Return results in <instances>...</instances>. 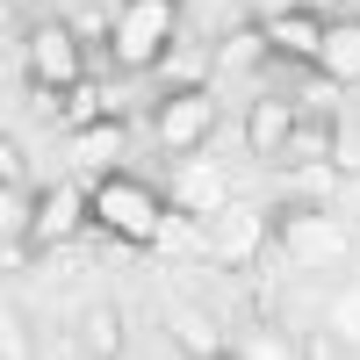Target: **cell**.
<instances>
[{
	"label": "cell",
	"mask_w": 360,
	"mask_h": 360,
	"mask_svg": "<svg viewBox=\"0 0 360 360\" xmlns=\"http://www.w3.org/2000/svg\"><path fill=\"white\" fill-rule=\"evenodd\" d=\"M288 137H295V108H288V101H259V108L245 115V152H252V159L288 152Z\"/></svg>",
	"instance_id": "ba28073f"
},
{
	"label": "cell",
	"mask_w": 360,
	"mask_h": 360,
	"mask_svg": "<svg viewBox=\"0 0 360 360\" xmlns=\"http://www.w3.org/2000/svg\"><path fill=\"white\" fill-rule=\"evenodd\" d=\"M166 339H173V353H202V360H209V353H231L224 332H217L202 310H173V317H166Z\"/></svg>",
	"instance_id": "7c38bea8"
},
{
	"label": "cell",
	"mask_w": 360,
	"mask_h": 360,
	"mask_svg": "<svg viewBox=\"0 0 360 360\" xmlns=\"http://www.w3.org/2000/svg\"><path fill=\"white\" fill-rule=\"evenodd\" d=\"M29 79H37V94H65V86L86 79L79 37H72L65 22H37V29H29Z\"/></svg>",
	"instance_id": "5b68a950"
},
{
	"label": "cell",
	"mask_w": 360,
	"mask_h": 360,
	"mask_svg": "<svg viewBox=\"0 0 360 360\" xmlns=\"http://www.w3.org/2000/svg\"><path fill=\"white\" fill-rule=\"evenodd\" d=\"M44 274H86V252L65 245V238H51V245H44Z\"/></svg>",
	"instance_id": "ffe728a7"
},
{
	"label": "cell",
	"mask_w": 360,
	"mask_h": 360,
	"mask_svg": "<svg viewBox=\"0 0 360 360\" xmlns=\"http://www.w3.org/2000/svg\"><path fill=\"white\" fill-rule=\"evenodd\" d=\"M173 202L180 209H188V217H217V209H224V173L217 166H202V159H188V166H180V180H173Z\"/></svg>",
	"instance_id": "9c48e42d"
},
{
	"label": "cell",
	"mask_w": 360,
	"mask_h": 360,
	"mask_svg": "<svg viewBox=\"0 0 360 360\" xmlns=\"http://www.w3.org/2000/svg\"><path fill=\"white\" fill-rule=\"evenodd\" d=\"M281 245L295 266H339L353 252V238L339 217H324V209H281Z\"/></svg>",
	"instance_id": "277c9868"
},
{
	"label": "cell",
	"mask_w": 360,
	"mask_h": 360,
	"mask_svg": "<svg viewBox=\"0 0 360 360\" xmlns=\"http://www.w3.org/2000/svg\"><path fill=\"white\" fill-rule=\"evenodd\" d=\"M266 37H274V51H303V58H317L324 22H317V8H288V15L266 22Z\"/></svg>",
	"instance_id": "5bb4252c"
},
{
	"label": "cell",
	"mask_w": 360,
	"mask_h": 360,
	"mask_svg": "<svg viewBox=\"0 0 360 360\" xmlns=\"http://www.w3.org/2000/svg\"><path fill=\"white\" fill-rule=\"evenodd\" d=\"M152 130H159V144L173 159L202 152L209 130H217V94H209V86H173V94L159 101V115H152Z\"/></svg>",
	"instance_id": "3957f363"
},
{
	"label": "cell",
	"mask_w": 360,
	"mask_h": 360,
	"mask_svg": "<svg viewBox=\"0 0 360 360\" xmlns=\"http://www.w3.org/2000/svg\"><path fill=\"white\" fill-rule=\"evenodd\" d=\"M266 51H274V37H266V29H231V37H224V65H238V72H245V65H266Z\"/></svg>",
	"instance_id": "ac0fdd59"
},
{
	"label": "cell",
	"mask_w": 360,
	"mask_h": 360,
	"mask_svg": "<svg viewBox=\"0 0 360 360\" xmlns=\"http://www.w3.org/2000/svg\"><path fill=\"white\" fill-rule=\"evenodd\" d=\"M0 173H8V188H15V180H22V173H29V159H22V152H15V137H8V144H0Z\"/></svg>",
	"instance_id": "7402d4cb"
},
{
	"label": "cell",
	"mask_w": 360,
	"mask_h": 360,
	"mask_svg": "<svg viewBox=\"0 0 360 360\" xmlns=\"http://www.w3.org/2000/svg\"><path fill=\"white\" fill-rule=\"evenodd\" d=\"M317 65L332 79H360V22H332L317 44Z\"/></svg>",
	"instance_id": "4fadbf2b"
},
{
	"label": "cell",
	"mask_w": 360,
	"mask_h": 360,
	"mask_svg": "<svg viewBox=\"0 0 360 360\" xmlns=\"http://www.w3.org/2000/svg\"><path fill=\"white\" fill-rule=\"evenodd\" d=\"M115 152H123V130H115L108 115H101V123H86V130H72V166H79V173L115 166Z\"/></svg>",
	"instance_id": "8fae6325"
},
{
	"label": "cell",
	"mask_w": 360,
	"mask_h": 360,
	"mask_svg": "<svg viewBox=\"0 0 360 360\" xmlns=\"http://www.w3.org/2000/svg\"><path fill=\"white\" fill-rule=\"evenodd\" d=\"M79 346H86V353H123V317H115L108 303H94L86 324H79Z\"/></svg>",
	"instance_id": "e0dca14e"
},
{
	"label": "cell",
	"mask_w": 360,
	"mask_h": 360,
	"mask_svg": "<svg viewBox=\"0 0 360 360\" xmlns=\"http://www.w3.org/2000/svg\"><path fill=\"white\" fill-rule=\"evenodd\" d=\"M353 101H360V79H353Z\"/></svg>",
	"instance_id": "cb8c5ba5"
},
{
	"label": "cell",
	"mask_w": 360,
	"mask_h": 360,
	"mask_svg": "<svg viewBox=\"0 0 360 360\" xmlns=\"http://www.w3.org/2000/svg\"><path fill=\"white\" fill-rule=\"evenodd\" d=\"M86 217H94L108 238H123V245H152V231H159V217H166V202L144 188V180H101L94 195H86Z\"/></svg>",
	"instance_id": "6da1fadb"
},
{
	"label": "cell",
	"mask_w": 360,
	"mask_h": 360,
	"mask_svg": "<svg viewBox=\"0 0 360 360\" xmlns=\"http://www.w3.org/2000/svg\"><path fill=\"white\" fill-rule=\"evenodd\" d=\"M288 152L310 159V166H332V152H339V115L324 108V101L295 108V137H288Z\"/></svg>",
	"instance_id": "52a82bcc"
},
{
	"label": "cell",
	"mask_w": 360,
	"mask_h": 360,
	"mask_svg": "<svg viewBox=\"0 0 360 360\" xmlns=\"http://www.w3.org/2000/svg\"><path fill=\"white\" fill-rule=\"evenodd\" d=\"M303 8H332V0H303Z\"/></svg>",
	"instance_id": "603a6c76"
},
{
	"label": "cell",
	"mask_w": 360,
	"mask_h": 360,
	"mask_svg": "<svg viewBox=\"0 0 360 360\" xmlns=\"http://www.w3.org/2000/svg\"><path fill=\"white\" fill-rule=\"evenodd\" d=\"M79 217H86V195H79V188H51V195L37 202V224H29V238H37V245H51V238H72Z\"/></svg>",
	"instance_id": "30bf717a"
},
{
	"label": "cell",
	"mask_w": 360,
	"mask_h": 360,
	"mask_svg": "<svg viewBox=\"0 0 360 360\" xmlns=\"http://www.w3.org/2000/svg\"><path fill=\"white\" fill-rule=\"evenodd\" d=\"M152 245L159 252H202V217H188V209H166V217H159V231H152Z\"/></svg>",
	"instance_id": "2e32d148"
},
{
	"label": "cell",
	"mask_w": 360,
	"mask_h": 360,
	"mask_svg": "<svg viewBox=\"0 0 360 360\" xmlns=\"http://www.w3.org/2000/svg\"><path fill=\"white\" fill-rule=\"evenodd\" d=\"M332 332H339L346 346H360V288H346L339 303H332Z\"/></svg>",
	"instance_id": "d6986e66"
},
{
	"label": "cell",
	"mask_w": 360,
	"mask_h": 360,
	"mask_svg": "<svg viewBox=\"0 0 360 360\" xmlns=\"http://www.w3.org/2000/svg\"><path fill=\"white\" fill-rule=\"evenodd\" d=\"M231 353H245V360H281V353H295V346H281L274 332H252V339H238Z\"/></svg>",
	"instance_id": "44dd1931"
},
{
	"label": "cell",
	"mask_w": 360,
	"mask_h": 360,
	"mask_svg": "<svg viewBox=\"0 0 360 360\" xmlns=\"http://www.w3.org/2000/svg\"><path fill=\"white\" fill-rule=\"evenodd\" d=\"M166 37H173V0H123L108 44H115V65L123 72H152L166 65Z\"/></svg>",
	"instance_id": "7a4b0ae2"
},
{
	"label": "cell",
	"mask_w": 360,
	"mask_h": 360,
	"mask_svg": "<svg viewBox=\"0 0 360 360\" xmlns=\"http://www.w3.org/2000/svg\"><path fill=\"white\" fill-rule=\"evenodd\" d=\"M44 108H51L65 130H86V123H101V94H94V79L65 86V94H44Z\"/></svg>",
	"instance_id": "9a60e30c"
},
{
	"label": "cell",
	"mask_w": 360,
	"mask_h": 360,
	"mask_svg": "<svg viewBox=\"0 0 360 360\" xmlns=\"http://www.w3.org/2000/svg\"><path fill=\"white\" fill-rule=\"evenodd\" d=\"M259 238H266V217H259V209H217L209 231H202V259L224 266V274H238V266L259 252Z\"/></svg>",
	"instance_id": "8992f818"
}]
</instances>
